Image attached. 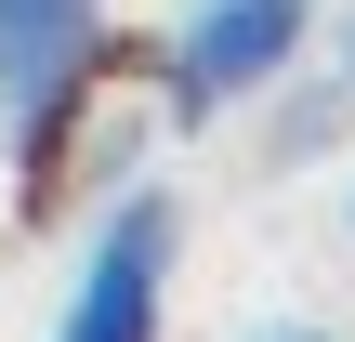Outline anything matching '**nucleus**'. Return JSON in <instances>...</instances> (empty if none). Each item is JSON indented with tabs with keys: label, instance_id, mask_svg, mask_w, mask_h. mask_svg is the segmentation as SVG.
Listing matches in <instances>:
<instances>
[{
	"label": "nucleus",
	"instance_id": "f03ea898",
	"mask_svg": "<svg viewBox=\"0 0 355 342\" xmlns=\"http://www.w3.org/2000/svg\"><path fill=\"white\" fill-rule=\"evenodd\" d=\"M171 264H184L171 185H119L105 224L79 237V277H66L53 342H158V330H171Z\"/></svg>",
	"mask_w": 355,
	"mask_h": 342
},
{
	"label": "nucleus",
	"instance_id": "20e7f679",
	"mask_svg": "<svg viewBox=\"0 0 355 342\" xmlns=\"http://www.w3.org/2000/svg\"><path fill=\"white\" fill-rule=\"evenodd\" d=\"M343 119H355V79H343V66H329V79H303V92L277 79V119H263V171H290V158H329V145H343Z\"/></svg>",
	"mask_w": 355,
	"mask_h": 342
},
{
	"label": "nucleus",
	"instance_id": "423d86ee",
	"mask_svg": "<svg viewBox=\"0 0 355 342\" xmlns=\"http://www.w3.org/2000/svg\"><path fill=\"white\" fill-rule=\"evenodd\" d=\"M277 342H329V330H277Z\"/></svg>",
	"mask_w": 355,
	"mask_h": 342
},
{
	"label": "nucleus",
	"instance_id": "f257e3e1",
	"mask_svg": "<svg viewBox=\"0 0 355 342\" xmlns=\"http://www.w3.org/2000/svg\"><path fill=\"white\" fill-rule=\"evenodd\" d=\"M92 66H105V0H0V145L26 158V185H53Z\"/></svg>",
	"mask_w": 355,
	"mask_h": 342
},
{
	"label": "nucleus",
	"instance_id": "7ed1b4c3",
	"mask_svg": "<svg viewBox=\"0 0 355 342\" xmlns=\"http://www.w3.org/2000/svg\"><path fill=\"white\" fill-rule=\"evenodd\" d=\"M303 26H316V0H198V13L171 26V53H158L171 132H211V119H237L250 92H277V79L303 66Z\"/></svg>",
	"mask_w": 355,
	"mask_h": 342
},
{
	"label": "nucleus",
	"instance_id": "39448f33",
	"mask_svg": "<svg viewBox=\"0 0 355 342\" xmlns=\"http://www.w3.org/2000/svg\"><path fill=\"white\" fill-rule=\"evenodd\" d=\"M343 79H355V13H343Z\"/></svg>",
	"mask_w": 355,
	"mask_h": 342
}]
</instances>
